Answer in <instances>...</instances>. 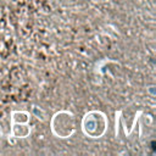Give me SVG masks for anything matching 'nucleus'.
<instances>
[{"instance_id": "nucleus-1", "label": "nucleus", "mask_w": 156, "mask_h": 156, "mask_svg": "<svg viewBox=\"0 0 156 156\" xmlns=\"http://www.w3.org/2000/svg\"><path fill=\"white\" fill-rule=\"evenodd\" d=\"M106 118L101 112H89L83 119V130L91 138H100L106 130Z\"/></svg>"}, {"instance_id": "nucleus-4", "label": "nucleus", "mask_w": 156, "mask_h": 156, "mask_svg": "<svg viewBox=\"0 0 156 156\" xmlns=\"http://www.w3.org/2000/svg\"><path fill=\"white\" fill-rule=\"evenodd\" d=\"M149 91H150V93H151L152 95L155 94V91H154V89H152V87H150V89H149Z\"/></svg>"}, {"instance_id": "nucleus-2", "label": "nucleus", "mask_w": 156, "mask_h": 156, "mask_svg": "<svg viewBox=\"0 0 156 156\" xmlns=\"http://www.w3.org/2000/svg\"><path fill=\"white\" fill-rule=\"evenodd\" d=\"M52 124H60L61 126L58 128V130L54 132L56 135H58L61 138H66V136L71 135L73 132V117L71 113L60 112V113L55 115V117L52 119Z\"/></svg>"}, {"instance_id": "nucleus-3", "label": "nucleus", "mask_w": 156, "mask_h": 156, "mask_svg": "<svg viewBox=\"0 0 156 156\" xmlns=\"http://www.w3.org/2000/svg\"><path fill=\"white\" fill-rule=\"evenodd\" d=\"M12 133H13V135L15 136H21V138H24V136H27L28 134H29V128H28V126H27V123H24V126H13V128H12Z\"/></svg>"}]
</instances>
